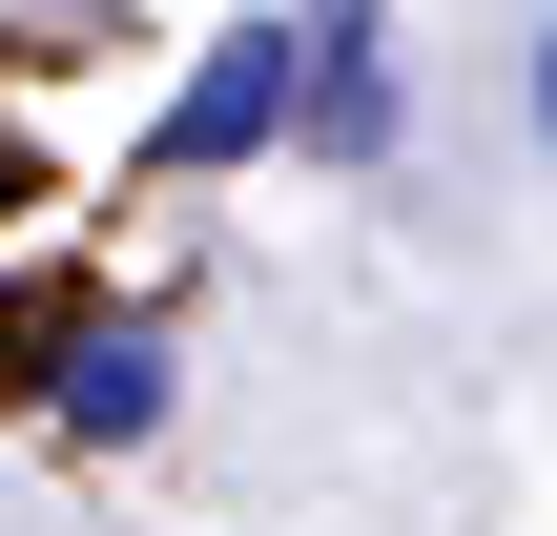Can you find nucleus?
<instances>
[{"instance_id": "nucleus-1", "label": "nucleus", "mask_w": 557, "mask_h": 536, "mask_svg": "<svg viewBox=\"0 0 557 536\" xmlns=\"http://www.w3.org/2000/svg\"><path fill=\"white\" fill-rule=\"evenodd\" d=\"M269 124H310V21H227L207 83L165 103V165H248Z\"/></svg>"}, {"instance_id": "nucleus-2", "label": "nucleus", "mask_w": 557, "mask_h": 536, "mask_svg": "<svg viewBox=\"0 0 557 536\" xmlns=\"http://www.w3.org/2000/svg\"><path fill=\"white\" fill-rule=\"evenodd\" d=\"M310 145L372 165L393 145V62H372V0H310Z\"/></svg>"}, {"instance_id": "nucleus-3", "label": "nucleus", "mask_w": 557, "mask_h": 536, "mask_svg": "<svg viewBox=\"0 0 557 536\" xmlns=\"http://www.w3.org/2000/svg\"><path fill=\"white\" fill-rule=\"evenodd\" d=\"M62 434H165V331H83L62 351Z\"/></svg>"}, {"instance_id": "nucleus-4", "label": "nucleus", "mask_w": 557, "mask_h": 536, "mask_svg": "<svg viewBox=\"0 0 557 536\" xmlns=\"http://www.w3.org/2000/svg\"><path fill=\"white\" fill-rule=\"evenodd\" d=\"M517 103H537V165H557V21H537V62H517Z\"/></svg>"}]
</instances>
